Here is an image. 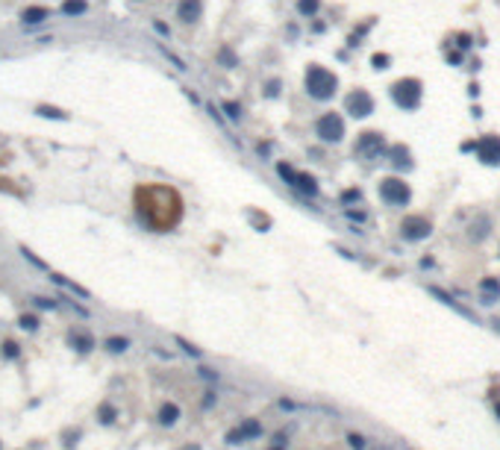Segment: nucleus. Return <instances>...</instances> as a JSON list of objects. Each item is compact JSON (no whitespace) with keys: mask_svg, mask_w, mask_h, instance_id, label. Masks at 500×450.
<instances>
[{"mask_svg":"<svg viewBox=\"0 0 500 450\" xmlns=\"http://www.w3.org/2000/svg\"><path fill=\"white\" fill-rule=\"evenodd\" d=\"M335 88H338V80H335V74H330L327 68L312 65L309 71H306V92H309L315 100H330V97L335 95Z\"/></svg>","mask_w":500,"mask_h":450,"instance_id":"1","label":"nucleus"},{"mask_svg":"<svg viewBox=\"0 0 500 450\" xmlns=\"http://www.w3.org/2000/svg\"><path fill=\"white\" fill-rule=\"evenodd\" d=\"M392 97L400 109H415L421 103V83L418 80H397L392 85Z\"/></svg>","mask_w":500,"mask_h":450,"instance_id":"2","label":"nucleus"},{"mask_svg":"<svg viewBox=\"0 0 500 450\" xmlns=\"http://www.w3.org/2000/svg\"><path fill=\"white\" fill-rule=\"evenodd\" d=\"M315 132H318L321 142H342V136H345V121H342L338 112H327V115H321V118L315 121Z\"/></svg>","mask_w":500,"mask_h":450,"instance_id":"3","label":"nucleus"},{"mask_svg":"<svg viewBox=\"0 0 500 450\" xmlns=\"http://www.w3.org/2000/svg\"><path fill=\"white\" fill-rule=\"evenodd\" d=\"M380 197L385 203H392V206H406V203H409V197H412V191H409V186H406L403 179L385 177L380 183Z\"/></svg>","mask_w":500,"mask_h":450,"instance_id":"4","label":"nucleus"},{"mask_svg":"<svg viewBox=\"0 0 500 450\" xmlns=\"http://www.w3.org/2000/svg\"><path fill=\"white\" fill-rule=\"evenodd\" d=\"M400 233H403L406 241H421L433 233V224H429L424 215H409L403 224H400Z\"/></svg>","mask_w":500,"mask_h":450,"instance_id":"5","label":"nucleus"},{"mask_svg":"<svg viewBox=\"0 0 500 450\" xmlns=\"http://www.w3.org/2000/svg\"><path fill=\"white\" fill-rule=\"evenodd\" d=\"M345 106H347V112H350L353 118H365V115L374 112V97H371L368 92L356 88V92H350V95L345 97Z\"/></svg>","mask_w":500,"mask_h":450,"instance_id":"6","label":"nucleus"},{"mask_svg":"<svg viewBox=\"0 0 500 450\" xmlns=\"http://www.w3.org/2000/svg\"><path fill=\"white\" fill-rule=\"evenodd\" d=\"M68 347H74L77 353H92L97 347V342L85 327H74V330H68Z\"/></svg>","mask_w":500,"mask_h":450,"instance_id":"7","label":"nucleus"},{"mask_svg":"<svg viewBox=\"0 0 500 450\" xmlns=\"http://www.w3.org/2000/svg\"><path fill=\"white\" fill-rule=\"evenodd\" d=\"M356 153L365 156V159H374V156L382 153V136L380 132H362L356 142Z\"/></svg>","mask_w":500,"mask_h":450,"instance_id":"8","label":"nucleus"},{"mask_svg":"<svg viewBox=\"0 0 500 450\" xmlns=\"http://www.w3.org/2000/svg\"><path fill=\"white\" fill-rule=\"evenodd\" d=\"M476 156L488 162V165H497L500 162V139L497 136H486L483 142L476 144Z\"/></svg>","mask_w":500,"mask_h":450,"instance_id":"9","label":"nucleus"},{"mask_svg":"<svg viewBox=\"0 0 500 450\" xmlns=\"http://www.w3.org/2000/svg\"><path fill=\"white\" fill-rule=\"evenodd\" d=\"M236 433L241 436V441L247 444V441H253V438H259V436H262V424H259L256 418H244V421H241V424L236 426Z\"/></svg>","mask_w":500,"mask_h":450,"instance_id":"10","label":"nucleus"},{"mask_svg":"<svg viewBox=\"0 0 500 450\" xmlns=\"http://www.w3.org/2000/svg\"><path fill=\"white\" fill-rule=\"evenodd\" d=\"M179 418H183V409H179L174 400H168V403L159 406V424H162V426H174Z\"/></svg>","mask_w":500,"mask_h":450,"instance_id":"11","label":"nucleus"},{"mask_svg":"<svg viewBox=\"0 0 500 450\" xmlns=\"http://www.w3.org/2000/svg\"><path fill=\"white\" fill-rule=\"evenodd\" d=\"M480 295H483V303H497L500 300V280L497 277H486L480 283Z\"/></svg>","mask_w":500,"mask_h":450,"instance_id":"12","label":"nucleus"},{"mask_svg":"<svg viewBox=\"0 0 500 450\" xmlns=\"http://www.w3.org/2000/svg\"><path fill=\"white\" fill-rule=\"evenodd\" d=\"M50 280H53V283L59 285V288H65V291H71V295H77V297H80V300H88V297H92V295H88V288H83V285L71 283V280H65L62 274H50Z\"/></svg>","mask_w":500,"mask_h":450,"instance_id":"13","label":"nucleus"},{"mask_svg":"<svg viewBox=\"0 0 500 450\" xmlns=\"http://www.w3.org/2000/svg\"><path fill=\"white\" fill-rule=\"evenodd\" d=\"M200 9H203L200 0H183L179 9H177V15L183 18V21H197V18H200Z\"/></svg>","mask_w":500,"mask_h":450,"instance_id":"14","label":"nucleus"},{"mask_svg":"<svg viewBox=\"0 0 500 450\" xmlns=\"http://www.w3.org/2000/svg\"><path fill=\"white\" fill-rule=\"evenodd\" d=\"M291 189H298V191H303V194L315 197V194H318V183H315V177L300 174V171H298V177H294V183H291Z\"/></svg>","mask_w":500,"mask_h":450,"instance_id":"15","label":"nucleus"},{"mask_svg":"<svg viewBox=\"0 0 500 450\" xmlns=\"http://www.w3.org/2000/svg\"><path fill=\"white\" fill-rule=\"evenodd\" d=\"M389 156H392V162L397 168H412V162H409V150H406L403 144H394L392 150H389Z\"/></svg>","mask_w":500,"mask_h":450,"instance_id":"16","label":"nucleus"},{"mask_svg":"<svg viewBox=\"0 0 500 450\" xmlns=\"http://www.w3.org/2000/svg\"><path fill=\"white\" fill-rule=\"evenodd\" d=\"M103 347H106L109 353H124L130 347V339L127 335H109L106 342H103Z\"/></svg>","mask_w":500,"mask_h":450,"instance_id":"17","label":"nucleus"},{"mask_svg":"<svg viewBox=\"0 0 500 450\" xmlns=\"http://www.w3.org/2000/svg\"><path fill=\"white\" fill-rule=\"evenodd\" d=\"M48 9H41V6H33V9H24L21 12V18H24V24H38V21H44L48 18Z\"/></svg>","mask_w":500,"mask_h":450,"instance_id":"18","label":"nucleus"},{"mask_svg":"<svg viewBox=\"0 0 500 450\" xmlns=\"http://www.w3.org/2000/svg\"><path fill=\"white\" fill-rule=\"evenodd\" d=\"M97 418H100V424H112V421L118 418V409H115L112 403H100V406H97Z\"/></svg>","mask_w":500,"mask_h":450,"instance_id":"19","label":"nucleus"},{"mask_svg":"<svg viewBox=\"0 0 500 450\" xmlns=\"http://www.w3.org/2000/svg\"><path fill=\"white\" fill-rule=\"evenodd\" d=\"M85 9H88L85 0H65V3H62V12L65 15H83Z\"/></svg>","mask_w":500,"mask_h":450,"instance_id":"20","label":"nucleus"},{"mask_svg":"<svg viewBox=\"0 0 500 450\" xmlns=\"http://www.w3.org/2000/svg\"><path fill=\"white\" fill-rule=\"evenodd\" d=\"M38 324H41V321H38V315H33V312H30V315L24 312V315L18 318V327H21V330H27V332H36Z\"/></svg>","mask_w":500,"mask_h":450,"instance_id":"21","label":"nucleus"},{"mask_svg":"<svg viewBox=\"0 0 500 450\" xmlns=\"http://www.w3.org/2000/svg\"><path fill=\"white\" fill-rule=\"evenodd\" d=\"M33 306H36V309H50V312H53V309H59V300H56V297L36 295V297H33Z\"/></svg>","mask_w":500,"mask_h":450,"instance_id":"22","label":"nucleus"},{"mask_svg":"<svg viewBox=\"0 0 500 450\" xmlns=\"http://www.w3.org/2000/svg\"><path fill=\"white\" fill-rule=\"evenodd\" d=\"M36 112H38V115H41V118H56V121H68V115H65V112H62V109H56V106H38Z\"/></svg>","mask_w":500,"mask_h":450,"instance_id":"23","label":"nucleus"},{"mask_svg":"<svg viewBox=\"0 0 500 450\" xmlns=\"http://www.w3.org/2000/svg\"><path fill=\"white\" fill-rule=\"evenodd\" d=\"M174 342H177L179 344V347H183V353H186V356H191V359H200V350H197V347H194V344H189V342H186V339H183V335H174Z\"/></svg>","mask_w":500,"mask_h":450,"instance_id":"24","label":"nucleus"},{"mask_svg":"<svg viewBox=\"0 0 500 450\" xmlns=\"http://www.w3.org/2000/svg\"><path fill=\"white\" fill-rule=\"evenodd\" d=\"M18 356H21V347H18V342H3V359L15 362Z\"/></svg>","mask_w":500,"mask_h":450,"instance_id":"25","label":"nucleus"},{"mask_svg":"<svg viewBox=\"0 0 500 450\" xmlns=\"http://www.w3.org/2000/svg\"><path fill=\"white\" fill-rule=\"evenodd\" d=\"M277 174L286 179L288 186H291V183H294V177H298V171H294L291 165H286V162H280V165H277Z\"/></svg>","mask_w":500,"mask_h":450,"instance_id":"26","label":"nucleus"},{"mask_svg":"<svg viewBox=\"0 0 500 450\" xmlns=\"http://www.w3.org/2000/svg\"><path fill=\"white\" fill-rule=\"evenodd\" d=\"M224 112H226V115H230L233 121L241 118V106H238V103H233V100H226V103H224Z\"/></svg>","mask_w":500,"mask_h":450,"instance_id":"27","label":"nucleus"},{"mask_svg":"<svg viewBox=\"0 0 500 450\" xmlns=\"http://www.w3.org/2000/svg\"><path fill=\"white\" fill-rule=\"evenodd\" d=\"M197 377L215 382V379H218V371H215V368H209V365H200V368H197Z\"/></svg>","mask_w":500,"mask_h":450,"instance_id":"28","label":"nucleus"},{"mask_svg":"<svg viewBox=\"0 0 500 450\" xmlns=\"http://www.w3.org/2000/svg\"><path fill=\"white\" fill-rule=\"evenodd\" d=\"M347 441H350V447H353V450H365V436H359V433H350Z\"/></svg>","mask_w":500,"mask_h":450,"instance_id":"29","label":"nucleus"},{"mask_svg":"<svg viewBox=\"0 0 500 450\" xmlns=\"http://www.w3.org/2000/svg\"><path fill=\"white\" fill-rule=\"evenodd\" d=\"M298 9H300L303 15H312L315 9H318V0H300V3H298Z\"/></svg>","mask_w":500,"mask_h":450,"instance_id":"30","label":"nucleus"},{"mask_svg":"<svg viewBox=\"0 0 500 450\" xmlns=\"http://www.w3.org/2000/svg\"><path fill=\"white\" fill-rule=\"evenodd\" d=\"M483 233L488 236V221H476V224H474V233H471V238H483Z\"/></svg>","mask_w":500,"mask_h":450,"instance_id":"31","label":"nucleus"},{"mask_svg":"<svg viewBox=\"0 0 500 450\" xmlns=\"http://www.w3.org/2000/svg\"><path fill=\"white\" fill-rule=\"evenodd\" d=\"M21 256H24V259H30V262H33V265H36V268H44V262L38 259L36 253H30V250H27V248H21Z\"/></svg>","mask_w":500,"mask_h":450,"instance_id":"32","label":"nucleus"},{"mask_svg":"<svg viewBox=\"0 0 500 450\" xmlns=\"http://www.w3.org/2000/svg\"><path fill=\"white\" fill-rule=\"evenodd\" d=\"M215 400H218V397H215V391H206V397H203V409H209Z\"/></svg>","mask_w":500,"mask_h":450,"instance_id":"33","label":"nucleus"},{"mask_svg":"<svg viewBox=\"0 0 500 450\" xmlns=\"http://www.w3.org/2000/svg\"><path fill=\"white\" fill-rule=\"evenodd\" d=\"M385 62H389V56L377 53V56H374V68H385Z\"/></svg>","mask_w":500,"mask_h":450,"instance_id":"34","label":"nucleus"},{"mask_svg":"<svg viewBox=\"0 0 500 450\" xmlns=\"http://www.w3.org/2000/svg\"><path fill=\"white\" fill-rule=\"evenodd\" d=\"M342 200H345V203H350V200H359V191H345V194H342Z\"/></svg>","mask_w":500,"mask_h":450,"instance_id":"35","label":"nucleus"},{"mask_svg":"<svg viewBox=\"0 0 500 450\" xmlns=\"http://www.w3.org/2000/svg\"><path fill=\"white\" fill-rule=\"evenodd\" d=\"M221 59L226 62V68H233V56H230V50H221Z\"/></svg>","mask_w":500,"mask_h":450,"instance_id":"36","label":"nucleus"},{"mask_svg":"<svg viewBox=\"0 0 500 450\" xmlns=\"http://www.w3.org/2000/svg\"><path fill=\"white\" fill-rule=\"evenodd\" d=\"M183 450H200V447H197V444H186Z\"/></svg>","mask_w":500,"mask_h":450,"instance_id":"37","label":"nucleus"},{"mask_svg":"<svg viewBox=\"0 0 500 450\" xmlns=\"http://www.w3.org/2000/svg\"><path fill=\"white\" fill-rule=\"evenodd\" d=\"M268 450H286V447H277V444H274V447H268Z\"/></svg>","mask_w":500,"mask_h":450,"instance_id":"38","label":"nucleus"},{"mask_svg":"<svg viewBox=\"0 0 500 450\" xmlns=\"http://www.w3.org/2000/svg\"><path fill=\"white\" fill-rule=\"evenodd\" d=\"M497 415H500V403H497Z\"/></svg>","mask_w":500,"mask_h":450,"instance_id":"39","label":"nucleus"}]
</instances>
